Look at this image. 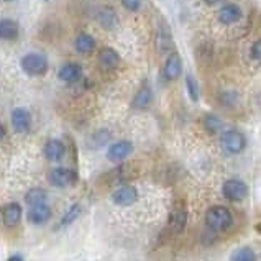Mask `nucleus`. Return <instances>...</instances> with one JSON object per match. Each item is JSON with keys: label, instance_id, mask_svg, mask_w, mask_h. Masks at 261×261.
<instances>
[{"label": "nucleus", "instance_id": "obj_30", "mask_svg": "<svg viewBox=\"0 0 261 261\" xmlns=\"http://www.w3.org/2000/svg\"><path fill=\"white\" fill-rule=\"evenodd\" d=\"M9 261H23V258H21L20 255H15V256H12Z\"/></svg>", "mask_w": 261, "mask_h": 261}, {"label": "nucleus", "instance_id": "obj_21", "mask_svg": "<svg viewBox=\"0 0 261 261\" xmlns=\"http://www.w3.org/2000/svg\"><path fill=\"white\" fill-rule=\"evenodd\" d=\"M81 212H83V207H81V204H74L68 208V212H66L63 215L61 222H59V227H66L69 225V223H72L76 219H79Z\"/></svg>", "mask_w": 261, "mask_h": 261}, {"label": "nucleus", "instance_id": "obj_6", "mask_svg": "<svg viewBox=\"0 0 261 261\" xmlns=\"http://www.w3.org/2000/svg\"><path fill=\"white\" fill-rule=\"evenodd\" d=\"M132 151H133V145L130 143V141H117V143H114V145L109 148L107 158L110 161H114V163H120Z\"/></svg>", "mask_w": 261, "mask_h": 261}, {"label": "nucleus", "instance_id": "obj_18", "mask_svg": "<svg viewBox=\"0 0 261 261\" xmlns=\"http://www.w3.org/2000/svg\"><path fill=\"white\" fill-rule=\"evenodd\" d=\"M4 223L7 227H15L21 217V207L18 204H9L4 208Z\"/></svg>", "mask_w": 261, "mask_h": 261}, {"label": "nucleus", "instance_id": "obj_2", "mask_svg": "<svg viewBox=\"0 0 261 261\" xmlns=\"http://www.w3.org/2000/svg\"><path fill=\"white\" fill-rule=\"evenodd\" d=\"M21 69L30 76H40L48 71V59L38 53H28L21 58Z\"/></svg>", "mask_w": 261, "mask_h": 261}, {"label": "nucleus", "instance_id": "obj_31", "mask_svg": "<svg viewBox=\"0 0 261 261\" xmlns=\"http://www.w3.org/2000/svg\"><path fill=\"white\" fill-rule=\"evenodd\" d=\"M2 137H4V126L0 125V138H2Z\"/></svg>", "mask_w": 261, "mask_h": 261}, {"label": "nucleus", "instance_id": "obj_1", "mask_svg": "<svg viewBox=\"0 0 261 261\" xmlns=\"http://www.w3.org/2000/svg\"><path fill=\"white\" fill-rule=\"evenodd\" d=\"M232 220H233L232 214L225 207H212L208 208V212L205 215L207 225L212 230H227Z\"/></svg>", "mask_w": 261, "mask_h": 261}, {"label": "nucleus", "instance_id": "obj_20", "mask_svg": "<svg viewBox=\"0 0 261 261\" xmlns=\"http://www.w3.org/2000/svg\"><path fill=\"white\" fill-rule=\"evenodd\" d=\"M74 46H76L77 53H81V55H89V53H92L94 48H95V40L92 38L91 35L81 33L77 38H76V43H74Z\"/></svg>", "mask_w": 261, "mask_h": 261}, {"label": "nucleus", "instance_id": "obj_12", "mask_svg": "<svg viewBox=\"0 0 261 261\" xmlns=\"http://www.w3.org/2000/svg\"><path fill=\"white\" fill-rule=\"evenodd\" d=\"M51 219V208L46 204L33 205L28 212V220L35 223V225H41V223L48 222Z\"/></svg>", "mask_w": 261, "mask_h": 261}, {"label": "nucleus", "instance_id": "obj_17", "mask_svg": "<svg viewBox=\"0 0 261 261\" xmlns=\"http://www.w3.org/2000/svg\"><path fill=\"white\" fill-rule=\"evenodd\" d=\"M81 77V66L76 63H68L59 69V79L64 83H74Z\"/></svg>", "mask_w": 261, "mask_h": 261}, {"label": "nucleus", "instance_id": "obj_27", "mask_svg": "<svg viewBox=\"0 0 261 261\" xmlns=\"http://www.w3.org/2000/svg\"><path fill=\"white\" fill-rule=\"evenodd\" d=\"M122 5L125 7L126 10L130 12H137L141 5V0H122Z\"/></svg>", "mask_w": 261, "mask_h": 261}, {"label": "nucleus", "instance_id": "obj_5", "mask_svg": "<svg viewBox=\"0 0 261 261\" xmlns=\"http://www.w3.org/2000/svg\"><path fill=\"white\" fill-rule=\"evenodd\" d=\"M223 194L225 197L230 200H242L247 197L248 188L243 181H238V179H230L225 184H223Z\"/></svg>", "mask_w": 261, "mask_h": 261}, {"label": "nucleus", "instance_id": "obj_14", "mask_svg": "<svg viewBox=\"0 0 261 261\" xmlns=\"http://www.w3.org/2000/svg\"><path fill=\"white\" fill-rule=\"evenodd\" d=\"M120 63V56L114 48H103L99 53V64L103 69H115Z\"/></svg>", "mask_w": 261, "mask_h": 261}, {"label": "nucleus", "instance_id": "obj_4", "mask_svg": "<svg viewBox=\"0 0 261 261\" xmlns=\"http://www.w3.org/2000/svg\"><path fill=\"white\" fill-rule=\"evenodd\" d=\"M156 46H158V51L163 55H168L173 51L174 38H173V33H171V28L166 21H161L158 27V32H156Z\"/></svg>", "mask_w": 261, "mask_h": 261}, {"label": "nucleus", "instance_id": "obj_7", "mask_svg": "<svg viewBox=\"0 0 261 261\" xmlns=\"http://www.w3.org/2000/svg\"><path fill=\"white\" fill-rule=\"evenodd\" d=\"M74 179H76V174L66 168H56L49 173V182L56 188H66L74 182Z\"/></svg>", "mask_w": 261, "mask_h": 261}, {"label": "nucleus", "instance_id": "obj_16", "mask_svg": "<svg viewBox=\"0 0 261 261\" xmlns=\"http://www.w3.org/2000/svg\"><path fill=\"white\" fill-rule=\"evenodd\" d=\"M64 154V145L59 140H49L46 145H44V156L49 161H58L61 160Z\"/></svg>", "mask_w": 261, "mask_h": 261}, {"label": "nucleus", "instance_id": "obj_19", "mask_svg": "<svg viewBox=\"0 0 261 261\" xmlns=\"http://www.w3.org/2000/svg\"><path fill=\"white\" fill-rule=\"evenodd\" d=\"M97 20L103 28H114L117 25V13L114 12V9L110 7H102V9L97 12Z\"/></svg>", "mask_w": 261, "mask_h": 261}, {"label": "nucleus", "instance_id": "obj_28", "mask_svg": "<svg viewBox=\"0 0 261 261\" xmlns=\"http://www.w3.org/2000/svg\"><path fill=\"white\" fill-rule=\"evenodd\" d=\"M250 56H251V59H259V56H261V41H255L251 44Z\"/></svg>", "mask_w": 261, "mask_h": 261}, {"label": "nucleus", "instance_id": "obj_32", "mask_svg": "<svg viewBox=\"0 0 261 261\" xmlns=\"http://www.w3.org/2000/svg\"><path fill=\"white\" fill-rule=\"evenodd\" d=\"M5 2H15V0H5Z\"/></svg>", "mask_w": 261, "mask_h": 261}, {"label": "nucleus", "instance_id": "obj_15", "mask_svg": "<svg viewBox=\"0 0 261 261\" xmlns=\"http://www.w3.org/2000/svg\"><path fill=\"white\" fill-rule=\"evenodd\" d=\"M18 36V25L13 20L4 18L0 20V40L12 41Z\"/></svg>", "mask_w": 261, "mask_h": 261}, {"label": "nucleus", "instance_id": "obj_29", "mask_svg": "<svg viewBox=\"0 0 261 261\" xmlns=\"http://www.w3.org/2000/svg\"><path fill=\"white\" fill-rule=\"evenodd\" d=\"M204 2H205L207 5H215V4H219V2H222V0H204Z\"/></svg>", "mask_w": 261, "mask_h": 261}, {"label": "nucleus", "instance_id": "obj_9", "mask_svg": "<svg viewBox=\"0 0 261 261\" xmlns=\"http://www.w3.org/2000/svg\"><path fill=\"white\" fill-rule=\"evenodd\" d=\"M182 74V63L177 53H171L165 63V77L168 81H176Z\"/></svg>", "mask_w": 261, "mask_h": 261}, {"label": "nucleus", "instance_id": "obj_24", "mask_svg": "<svg viewBox=\"0 0 261 261\" xmlns=\"http://www.w3.org/2000/svg\"><path fill=\"white\" fill-rule=\"evenodd\" d=\"M204 125H205V128H207L208 132L215 133V132H219V130L222 128V120H220V118H219L217 115L208 114V115H205V118H204Z\"/></svg>", "mask_w": 261, "mask_h": 261}, {"label": "nucleus", "instance_id": "obj_22", "mask_svg": "<svg viewBox=\"0 0 261 261\" xmlns=\"http://www.w3.org/2000/svg\"><path fill=\"white\" fill-rule=\"evenodd\" d=\"M25 200H27V204H30L32 207L44 204V200H46V192L43 189H32L25 196Z\"/></svg>", "mask_w": 261, "mask_h": 261}, {"label": "nucleus", "instance_id": "obj_26", "mask_svg": "<svg viewBox=\"0 0 261 261\" xmlns=\"http://www.w3.org/2000/svg\"><path fill=\"white\" fill-rule=\"evenodd\" d=\"M184 225H186V212L179 211L173 214V217H171V227H173L176 232H181Z\"/></svg>", "mask_w": 261, "mask_h": 261}, {"label": "nucleus", "instance_id": "obj_10", "mask_svg": "<svg viewBox=\"0 0 261 261\" xmlns=\"http://www.w3.org/2000/svg\"><path fill=\"white\" fill-rule=\"evenodd\" d=\"M112 199L118 205H130L137 200V191L132 186H122L112 194Z\"/></svg>", "mask_w": 261, "mask_h": 261}, {"label": "nucleus", "instance_id": "obj_3", "mask_svg": "<svg viewBox=\"0 0 261 261\" xmlns=\"http://www.w3.org/2000/svg\"><path fill=\"white\" fill-rule=\"evenodd\" d=\"M220 143H222V148L225 150L228 154H237V153H240L243 148H245V137L242 135L240 132H237V130H228L225 132L222 135V140H220Z\"/></svg>", "mask_w": 261, "mask_h": 261}, {"label": "nucleus", "instance_id": "obj_25", "mask_svg": "<svg viewBox=\"0 0 261 261\" xmlns=\"http://www.w3.org/2000/svg\"><path fill=\"white\" fill-rule=\"evenodd\" d=\"M186 89H188V94L191 97V100L197 102L199 100V86H197L196 79H194L192 76L186 77Z\"/></svg>", "mask_w": 261, "mask_h": 261}, {"label": "nucleus", "instance_id": "obj_11", "mask_svg": "<svg viewBox=\"0 0 261 261\" xmlns=\"http://www.w3.org/2000/svg\"><path fill=\"white\" fill-rule=\"evenodd\" d=\"M30 122H32V117H30V114L25 109L18 107L12 112V125H13L15 132L25 133L30 128Z\"/></svg>", "mask_w": 261, "mask_h": 261}, {"label": "nucleus", "instance_id": "obj_13", "mask_svg": "<svg viewBox=\"0 0 261 261\" xmlns=\"http://www.w3.org/2000/svg\"><path fill=\"white\" fill-rule=\"evenodd\" d=\"M240 17H242V10L235 4H227L219 10V20L225 25L235 23V21L240 20Z\"/></svg>", "mask_w": 261, "mask_h": 261}, {"label": "nucleus", "instance_id": "obj_8", "mask_svg": "<svg viewBox=\"0 0 261 261\" xmlns=\"http://www.w3.org/2000/svg\"><path fill=\"white\" fill-rule=\"evenodd\" d=\"M151 100H153V91H151L150 84L145 81V83L141 84V87L137 91L135 97H133L132 106H133V109H137V110H143V109H146L148 106H150Z\"/></svg>", "mask_w": 261, "mask_h": 261}, {"label": "nucleus", "instance_id": "obj_23", "mask_svg": "<svg viewBox=\"0 0 261 261\" xmlns=\"http://www.w3.org/2000/svg\"><path fill=\"white\" fill-rule=\"evenodd\" d=\"M232 261H256V255L255 251L248 247H242L233 251L232 255Z\"/></svg>", "mask_w": 261, "mask_h": 261}]
</instances>
